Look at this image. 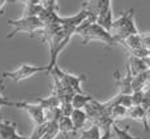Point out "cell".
<instances>
[{
	"label": "cell",
	"instance_id": "5",
	"mask_svg": "<svg viewBox=\"0 0 150 139\" xmlns=\"http://www.w3.org/2000/svg\"><path fill=\"white\" fill-rule=\"evenodd\" d=\"M13 107L26 111L35 126L41 125L46 121V112L42 108V105H39L38 103L33 104V103H26V101H13Z\"/></svg>",
	"mask_w": 150,
	"mask_h": 139
},
{
	"label": "cell",
	"instance_id": "2",
	"mask_svg": "<svg viewBox=\"0 0 150 139\" xmlns=\"http://www.w3.org/2000/svg\"><path fill=\"white\" fill-rule=\"evenodd\" d=\"M108 31L117 42V46H119L120 40L125 39L127 37L132 35V34L138 33L136 22H134V8H131V9L123 12L119 18L112 21Z\"/></svg>",
	"mask_w": 150,
	"mask_h": 139
},
{
	"label": "cell",
	"instance_id": "1",
	"mask_svg": "<svg viewBox=\"0 0 150 139\" xmlns=\"http://www.w3.org/2000/svg\"><path fill=\"white\" fill-rule=\"evenodd\" d=\"M74 34L82 39V44H88L90 42H100L103 44H106L107 47L117 46V42L110 34V31L98 25L96 22V17L90 13L81 24L77 26Z\"/></svg>",
	"mask_w": 150,
	"mask_h": 139
},
{
	"label": "cell",
	"instance_id": "27",
	"mask_svg": "<svg viewBox=\"0 0 150 139\" xmlns=\"http://www.w3.org/2000/svg\"><path fill=\"white\" fill-rule=\"evenodd\" d=\"M146 86H150V68L146 70Z\"/></svg>",
	"mask_w": 150,
	"mask_h": 139
},
{
	"label": "cell",
	"instance_id": "13",
	"mask_svg": "<svg viewBox=\"0 0 150 139\" xmlns=\"http://www.w3.org/2000/svg\"><path fill=\"white\" fill-rule=\"evenodd\" d=\"M57 121L59 120H47V127H46L41 139H56V137L60 133Z\"/></svg>",
	"mask_w": 150,
	"mask_h": 139
},
{
	"label": "cell",
	"instance_id": "16",
	"mask_svg": "<svg viewBox=\"0 0 150 139\" xmlns=\"http://www.w3.org/2000/svg\"><path fill=\"white\" fill-rule=\"evenodd\" d=\"M110 103V100H108ZM111 104V103H110ZM127 107L120 105V104H111V111H110V117L116 122L117 120H123V118H127Z\"/></svg>",
	"mask_w": 150,
	"mask_h": 139
},
{
	"label": "cell",
	"instance_id": "6",
	"mask_svg": "<svg viewBox=\"0 0 150 139\" xmlns=\"http://www.w3.org/2000/svg\"><path fill=\"white\" fill-rule=\"evenodd\" d=\"M0 139H31L22 137L17 133V124L12 121H4L0 116Z\"/></svg>",
	"mask_w": 150,
	"mask_h": 139
},
{
	"label": "cell",
	"instance_id": "14",
	"mask_svg": "<svg viewBox=\"0 0 150 139\" xmlns=\"http://www.w3.org/2000/svg\"><path fill=\"white\" fill-rule=\"evenodd\" d=\"M112 9L110 8V9H106V11H103V12H100L99 14L97 16V18H96V22L99 26H102L103 29H106V30H110V26H111L112 24Z\"/></svg>",
	"mask_w": 150,
	"mask_h": 139
},
{
	"label": "cell",
	"instance_id": "11",
	"mask_svg": "<svg viewBox=\"0 0 150 139\" xmlns=\"http://www.w3.org/2000/svg\"><path fill=\"white\" fill-rule=\"evenodd\" d=\"M69 117H71L72 124H73L74 133H76V135L79 134L80 130H82L83 127L86 126V124L89 122L88 117H86L85 112H83V109H76V108H73V111H72V113H71Z\"/></svg>",
	"mask_w": 150,
	"mask_h": 139
},
{
	"label": "cell",
	"instance_id": "26",
	"mask_svg": "<svg viewBox=\"0 0 150 139\" xmlns=\"http://www.w3.org/2000/svg\"><path fill=\"white\" fill-rule=\"evenodd\" d=\"M9 3V0H0V14L4 12V7Z\"/></svg>",
	"mask_w": 150,
	"mask_h": 139
},
{
	"label": "cell",
	"instance_id": "10",
	"mask_svg": "<svg viewBox=\"0 0 150 139\" xmlns=\"http://www.w3.org/2000/svg\"><path fill=\"white\" fill-rule=\"evenodd\" d=\"M127 66L129 68V72H131L132 76H136V74H140L142 72L148 70L149 66L148 64L145 62V60L141 59V57L133 56V55H129L128 56V64Z\"/></svg>",
	"mask_w": 150,
	"mask_h": 139
},
{
	"label": "cell",
	"instance_id": "15",
	"mask_svg": "<svg viewBox=\"0 0 150 139\" xmlns=\"http://www.w3.org/2000/svg\"><path fill=\"white\" fill-rule=\"evenodd\" d=\"M93 99V96L91 95H88V94H83V92H77V94H74L73 96H72V107L76 109H82L83 107L86 105V103H88L89 100Z\"/></svg>",
	"mask_w": 150,
	"mask_h": 139
},
{
	"label": "cell",
	"instance_id": "19",
	"mask_svg": "<svg viewBox=\"0 0 150 139\" xmlns=\"http://www.w3.org/2000/svg\"><path fill=\"white\" fill-rule=\"evenodd\" d=\"M42 11H43L42 3H39V4H29V5H25L24 16H35V17H39V14L42 13Z\"/></svg>",
	"mask_w": 150,
	"mask_h": 139
},
{
	"label": "cell",
	"instance_id": "28",
	"mask_svg": "<svg viewBox=\"0 0 150 139\" xmlns=\"http://www.w3.org/2000/svg\"><path fill=\"white\" fill-rule=\"evenodd\" d=\"M3 85H4V78H3V79H0V87H3Z\"/></svg>",
	"mask_w": 150,
	"mask_h": 139
},
{
	"label": "cell",
	"instance_id": "21",
	"mask_svg": "<svg viewBox=\"0 0 150 139\" xmlns=\"http://www.w3.org/2000/svg\"><path fill=\"white\" fill-rule=\"evenodd\" d=\"M144 96V88L142 90H136L131 94V100H132V105H141Z\"/></svg>",
	"mask_w": 150,
	"mask_h": 139
},
{
	"label": "cell",
	"instance_id": "24",
	"mask_svg": "<svg viewBox=\"0 0 150 139\" xmlns=\"http://www.w3.org/2000/svg\"><path fill=\"white\" fill-rule=\"evenodd\" d=\"M1 91H3V87H0V108H1V107H13V101H9L5 99V98L3 96Z\"/></svg>",
	"mask_w": 150,
	"mask_h": 139
},
{
	"label": "cell",
	"instance_id": "20",
	"mask_svg": "<svg viewBox=\"0 0 150 139\" xmlns=\"http://www.w3.org/2000/svg\"><path fill=\"white\" fill-rule=\"evenodd\" d=\"M141 107L144 108L146 113V117L150 121V86H148V88L144 90V96H142V101H141Z\"/></svg>",
	"mask_w": 150,
	"mask_h": 139
},
{
	"label": "cell",
	"instance_id": "18",
	"mask_svg": "<svg viewBox=\"0 0 150 139\" xmlns=\"http://www.w3.org/2000/svg\"><path fill=\"white\" fill-rule=\"evenodd\" d=\"M112 129H114V133L116 134L117 139H140L138 137H133L132 134H129V126H125L123 129V127L117 126L116 124H114L112 125Z\"/></svg>",
	"mask_w": 150,
	"mask_h": 139
},
{
	"label": "cell",
	"instance_id": "12",
	"mask_svg": "<svg viewBox=\"0 0 150 139\" xmlns=\"http://www.w3.org/2000/svg\"><path fill=\"white\" fill-rule=\"evenodd\" d=\"M57 124H59V131L63 133L64 135H76V133H74V127H73V124H72V120L69 116H62V117L59 118V121H57Z\"/></svg>",
	"mask_w": 150,
	"mask_h": 139
},
{
	"label": "cell",
	"instance_id": "8",
	"mask_svg": "<svg viewBox=\"0 0 150 139\" xmlns=\"http://www.w3.org/2000/svg\"><path fill=\"white\" fill-rule=\"evenodd\" d=\"M127 118H131L133 121H138L144 125L145 131H149V120L146 117V113L141 105H132L127 109Z\"/></svg>",
	"mask_w": 150,
	"mask_h": 139
},
{
	"label": "cell",
	"instance_id": "22",
	"mask_svg": "<svg viewBox=\"0 0 150 139\" xmlns=\"http://www.w3.org/2000/svg\"><path fill=\"white\" fill-rule=\"evenodd\" d=\"M42 5L45 9L48 11H57V0H43Z\"/></svg>",
	"mask_w": 150,
	"mask_h": 139
},
{
	"label": "cell",
	"instance_id": "7",
	"mask_svg": "<svg viewBox=\"0 0 150 139\" xmlns=\"http://www.w3.org/2000/svg\"><path fill=\"white\" fill-rule=\"evenodd\" d=\"M110 8H111V0H83L82 3V9H86L96 18L100 12Z\"/></svg>",
	"mask_w": 150,
	"mask_h": 139
},
{
	"label": "cell",
	"instance_id": "17",
	"mask_svg": "<svg viewBox=\"0 0 150 139\" xmlns=\"http://www.w3.org/2000/svg\"><path fill=\"white\" fill-rule=\"evenodd\" d=\"M81 134H80V138L79 139H99L100 137V130L97 125H93L89 126L88 129H82L80 130Z\"/></svg>",
	"mask_w": 150,
	"mask_h": 139
},
{
	"label": "cell",
	"instance_id": "3",
	"mask_svg": "<svg viewBox=\"0 0 150 139\" xmlns=\"http://www.w3.org/2000/svg\"><path fill=\"white\" fill-rule=\"evenodd\" d=\"M8 24L13 26V30L7 35V39L13 38L18 33H28L30 37H34V34H38L43 29L42 20L35 16H22L20 20H8Z\"/></svg>",
	"mask_w": 150,
	"mask_h": 139
},
{
	"label": "cell",
	"instance_id": "23",
	"mask_svg": "<svg viewBox=\"0 0 150 139\" xmlns=\"http://www.w3.org/2000/svg\"><path fill=\"white\" fill-rule=\"evenodd\" d=\"M140 40L141 44L145 50L150 51V33H145V34H140Z\"/></svg>",
	"mask_w": 150,
	"mask_h": 139
},
{
	"label": "cell",
	"instance_id": "9",
	"mask_svg": "<svg viewBox=\"0 0 150 139\" xmlns=\"http://www.w3.org/2000/svg\"><path fill=\"white\" fill-rule=\"evenodd\" d=\"M115 81L120 88V94H132V74L128 66H127V72L124 76H120L119 72H115Z\"/></svg>",
	"mask_w": 150,
	"mask_h": 139
},
{
	"label": "cell",
	"instance_id": "25",
	"mask_svg": "<svg viewBox=\"0 0 150 139\" xmlns=\"http://www.w3.org/2000/svg\"><path fill=\"white\" fill-rule=\"evenodd\" d=\"M110 138H111V130H106V131L100 133L99 139H110Z\"/></svg>",
	"mask_w": 150,
	"mask_h": 139
},
{
	"label": "cell",
	"instance_id": "4",
	"mask_svg": "<svg viewBox=\"0 0 150 139\" xmlns=\"http://www.w3.org/2000/svg\"><path fill=\"white\" fill-rule=\"evenodd\" d=\"M51 66L50 65H29V64H21L17 69L12 72H4L1 74L3 78H8L14 82H21L28 78H31L39 73H50Z\"/></svg>",
	"mask_w": 150,
	"mask_h": 139
}]
</instances>
